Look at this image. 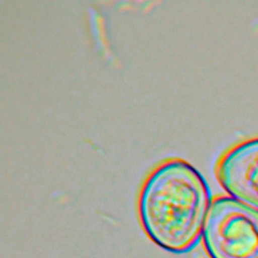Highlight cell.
Wrapping results in <instances>:
<instances>
[{
    "mask_svg": "<svg viewBox=\"0 0 258 258\" xmlns=\"http://www.w3.org/2000/svg\"><path fill=\"white\" fill-rule=\"evenodd\" d=\"M216 174L230 197L258 209V137L229 149L219 160Z\"/></svg>",
    "mask_w": 258,
    "mask_h": 258,
    "instance_id": "3957f363",
    "label": "cell"
},
{
    "mask_svg": "<svg viewBox=\"0 0 258 258\" xmlns=\"http://www.w3.org/2000/svg\"><path fill=\"white\" fill-rule=\"evenodd\" d=\"M202 241L210 258H258V209L230 196L214 199Z\"/></svg>",
    "mask_w": 258,
    "mask_h": 258,
    "instance_id": "7a4b0ae2",
    "label": "cell"
},
{
    "mask_svg": "<svg viewBox=\"0 0 258 258\" xmlns=\"http://www.w3.org/2000/svg\"><path fill=\"white\" fill-rule=\"evenodd\" d=\"M212 201L203 174L185 160L170 159L144 181L138 199L139 220L154 244L184 253L202 239Z\"/></svg>",
    "mask_w": 258,
    "mask_h": 258,
    "instance_id": "6da1fadb",
    "label": "cell"
}]
</instances>
